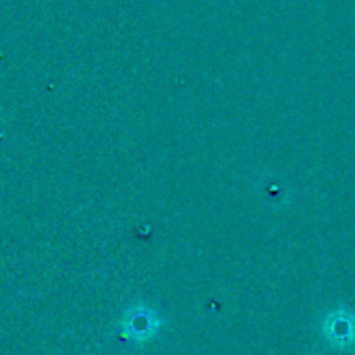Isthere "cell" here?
I'll return each mask as SVG.
<instances>
[{
  "instance_id": "1",
  "label": "cell",
  "mask_w": 355,
  "mask_h": 355,
  "mask_svg": "<svg viewBox=\"0 0 355 355\" xmlns=\"http://www.w3.org/2000/svg\"><path fill=\"white\" fill-rule=\"evenodd\" d=\"M158 329H160V320L156 312L144 306L127 310L123 318V337L129 341H148L158 333Z\"/></svg>"
},
{
  "instance_id": "2",
  "label": "cell",
  "mask_w": 355,
  "mask_h": 355,
  "mask_svg": "<svg viewBox=\"0 0 355 355\" xmlns=\"http://www.w3.org/2000/svg\"><path fill=\"white\" fill-rule=\"evenodd\" d=\"M322 333L333 347H349L355 343V318L345 310H335L327 318Z\"/></svg>"
}]
</instances>
